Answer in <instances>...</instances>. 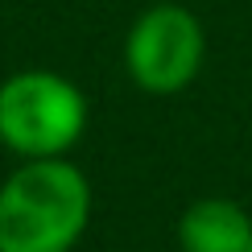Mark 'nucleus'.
<instances>
[{
  "instance_id": "obj_3",
  "label": "nucleus",
  "mask_w": 252,
  "mask_h": 252,
  "mask_svg": "<svg viewBox=\"0 0 252 252\" xmlns=\"http://www.w3.org/2000/svg\"><path fill=\"white\" fill-rule=\"evenodd\" d=\"M207 62V33L186 4L157 0L128 25L124 70L145 95H178L198 79Z\"/></svg>"
},
{
  "instance_id": "obj_5",
  "label": "nucleus",
  "mask_w": 252,
  "mask_h": 252,
  "mask_svg": "<svg viewBox=\"0 0 252 252\" xmlns=\"http://www.w3.org/2000/svg\"><path fill=\"white\" fill-rule=\"evenodd\" d=\"M248 252H252V248H248Z\"/></svg>"
},
{
  "instance_id": "obj_1",
  "label": "nucleus",
  "mask_w": 252,
  "mask_h": 252,
  "mask_svg": "<svg viewBox=\"0 0 252 252\" xmlns=\"http://www.w3.org/2000/svg\"><path fill=\"white\" fill-rule=\"evenodd\" d=\"M95 194L70 157L17 161L0 178V252H75Z\"/></svg>"
},
{
  "instance_id": "obj_4",
  "label": "nucleus",
  "mask_w": 252,
  "mask_h": 252,
  "mask_svg": "<svg viewBox=\"0 0 252 252\" xmlns=\"http://www.w3.org/2000/svg\"><path fill=\"white\" fill-rule=\"evenodd\" d=\"M178 248L182 252H248L252 215L236 198H194L178 215Z\"/></svg>"
},
{
  "instance_id": "obj_2",
  "label": "nucleus",
  "mask_w": 252,
  "mask_h": 252,
  "mask_svg": "<svg viewBox=\"0 0 252 252\" xmlns=\"http://www.w3.org/2000/svg\"><path fill=\"white\" fill-rule=\"evenodd\" d=\"M91 120L87 95L62 70L29 66L0 79V149L17 161L70 157Z\"/></svg>"
}]
</instances>
